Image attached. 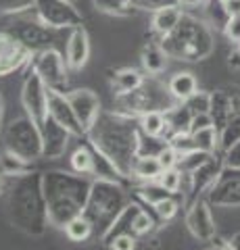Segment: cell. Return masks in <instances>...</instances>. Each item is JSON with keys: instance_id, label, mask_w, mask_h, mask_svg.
I'll list each match as a JSON object with an SVG mask.
<instances>
[{"instance_id": "ab89813d", "label": "cell", "mask_w": 240, "mask_h": 250, "mask_svg": "<svg viewBox=\"0 0 240 250\" xmlns=\"http://www.w3.org/2000/svg\"><path fill=\"white\" fill-rule=\"evenodd\" d=\"M226 36L232 44H240V15H230L226 21Z\"/></svg>"}, {"instance_id": "f35d334b", "label": "cell", "mask_w": 240, "mask_h": 250, "mask_svg": "<svg viewBox=\"0 0 240 250\" xmlns=\"http://www.w3.org/2000/svg\"><path fill=\"white\" fill-rule=\"evenodd\" d=\"M107 246L111 250H136V236H131V233H121V236L113 238Z\"/></svg>"}, {"instance_id": "e0dca14e", "label": "cell", "mask_w": 240, "mask_h": 250, "mask_svg": "<svg viewBox=\"0 0 240 250\" xmlns=\"http://www.w3.org/2000/svg\"><path fill=\"white\" fill-rule=\"evenodd\" d=\"M192 117H195V113L190 111V106L186 104V103H180V104H175V106H169L167 111H165L169 136L182 134V131H190Z\"/></svg>"}, {"instance_id": "4dcf8cb0", "label": "cell", "mask_w": 240, "mask_h": 250, "mask_svg": "<svg viewBox=\"0 0 240 250\" xmlns=\"http://www.w3.org/2000/svg\"><path fill=\"white\" fill-rule=\"evenodd\" d=\"M138 196L144 200V205H149L153 208L157 202H161L167 196H174V194H169L159 182H144L140 188H138Z\"/></svg>"}, {"instance_id": "484cf974", "label": "cell", "mask_w": 240, "mask_h": 250, "mask_svg": "<svg viewBox=\"0 0 240 250\" xmlns=\"http://www.w3.org/2000/svg\"><path fill=\"white\" fill-rule=\"evenodd\" d=\"M213 154L215 152H205V150H198V148H196V150H192L188 154H182L180 156V161H177V169H180L186 177H190L196 169L203 167Z\"/></svg>"}, {"instance_id": "ba28073f", "label": "cell", "mask_w": 240, "mask_h": 250, "mask_svg": "<svg viewBox=\"0 0 240 250\" xmlns=\"http://www.w3.org/2000/svg\"><path fill=\"white\" fill-rule=\"evenodd\" d=\"M186 225H188L190 233L200 242H211L218 236V225L211 213V202L205 196L192 200V205L186 213Z\"/></svg>"}, {"instance_id": "ee69618b", "label": "cell", "mask_w": 240, "mask_h": 250, "mask_svg": "<svg viewBox=\"0 0 240 250\" xmlns=\"http://www.w3.org/2000/svg\"><path fill=\"white\" fill-rule=\"evenodd\" d=\"M230 244L234 246L236 250H240V231H238V233H234V236L230 238Z\"/></svg>"}, {"instance_id": "d6a6232c", "label": "cell", "mask_w": 240, "mask_h": 250, "mask_svg": "<svg viewBox=\"0 0 240 250\" xmlns=\"http://www.w3.org/2000/svg\"><path fill=\"white\" fill-rule=\"evenodd\" d=\"M154 225H157V219H154L146 208H138L136 215H134V223H131V231H134L136 238L140 236H146V233H151L154 229Z\"/></svg>"}, {"instance_id": "d4e9b609", "label": "cell", "mask_w": 240, "mask_h": 250, "mask_svg": "<svg viewBox=\"0 0 240 250\" xmlns=\"http://www.w3.org/2000/svg\"><path fill=\"white\" fill-rule=\"evenodd\" d=\"M192 140L198 150H205V152H215V150H221L219 146V131L215 125H209V127H203L198 131H190Z\"/></svg>"}, {"instance_id": "1f68e13d", "label": "cell", "mask_w": 240, "mask_h": 250, "mask_svg": "<svg viewBox=\"0 0 240 250\" xmlns=\"http://www.w3.org/2000/svg\"><path fill=\"white\" fill-rule=\"evenodd\" d=\"M142 62H144L146 71L157 75L165 69V52L157 48V46H149V48H144V52H142Z\"/></svg>"}, {"instance_id": "277c9868", "label": "cell", "mask_w": 240, "mask_h": 250, "mask_svg": "<svg viewBox=\"0 0 240 250\" xmlns=\"http://www.w3.org/2000/svg\"><path fill=\"white\" fill-rule=\"evenodd\" d=\"M130 205L128 192L121 182H109V179H92V188L84 207L86 215L94 231L103 238V233L113 225V221L121 215V210Z\"/></svg>"}, {"instance_id": "7bdbcfd3", "label": "cell", "mask_w": 240, "mask_h": 250, "mask_svg": "<svg viewBox=\"0 0 240 250\" xmlns=\"http://www.w3.org/2000/svg\"><path fill=\"white\" fill-rule=\"evenodd\" d=\"M223 6H226L228 17L230 15H240V0H228V2H223Z\"/></svg>"}, {"instance_id": "9c48e42d", "label": "cell", "mask_w": 240, "mask_h": 250, "mask_svg": "<svg viewBox=\"0 0 240 250\" xmlns=\"http://www.w3.org/2000/svg\"><path fill=\"white\" fill-rule=\"evenodd\" d=\"M69 103H71L73 111H75V117L80 125L84 127V134H88V131L94 127L96 119L100 117V100L98 96L92 90L84 88V90H73L67 94Z\"/></svg>"}, {"instance_id": "5bb4252c", "label": "cell", "mask_w": 240, "mask_h": 250, "mask_svg": "<svg viewBox=\"0 0 240 250\" xmlns=\"http://www.w3.org/2000/svg\"><path fill=\"white\" fill-rule=\"evenodd\" d=\"M90 57V40L84 27H73L67 40V65L71 69H82Z\"/></svg>"}, {"instance_id": "681fc988", "label": "cell", "mask_w": 240, "mask_h": 250, "mask_svg": "<svg viewBox=\"0 0 240 250\" xmlns=\"http://www.w3.org/2000/svg\"><path fill=\"white\" fill-rule=\"evenodd\" d=\"M0 115H2V111H0Z\"/></svg>"}, {"instance_id": "52a82bcc", "label": "cell", "mask_w": 240, "mask_h": 250, "mask_svg": "<svg viewBox=\"0 0 240 250\" xmlns=\"http://www.w3.org/2000/svg\"><path fill=\"white\" fill-rule=\"evenodd\" d=\"M48 92L50 88L44 83V80L36 71L23 83V94H21L23 106L27 111V117L38 125L48 117Z\"/></svg>"}, {"instance_id": "4fadbf2b", "label": "cell", "mask_w": 240, "mask_h": 250, "mask_svg": "<svg viewBox=\"0 0 240 250\" xmlns=\"http://www.w3.org/2000/svg\"><path fill=\"white\" fill-rule=\"evenodd\" d=\"M223 156L219 159V156H211L207 163L200 169H196L195 173H192L190 177H188V182H190V190H188V194H192V198H200L203 194H207V190L213 186V182L218 179V175H219V171L223 169ZM186 177V175H184Z\"/></svg>"}, {"instance_id": "7402d4cb", "label": "cell", "mask_w": 240, "mask_h": 250, "mask_svg": "<svg viewBox=\"0 0 240 250\" xmlns=\"http://www.w3.org/2000/svg\"><path fill=\"white\" fill-rule=\"evenodd\" d=\"M23 59H25V52L17 44L9 40V38H0V73L17 69L23 62Z\"/></svg>"}, {"instance_id": "74e56055", "label": "cell", "mask_w": 240, "mask_h": 250, "mask_svg": "<svg viewBox=\"0 0 240 250\" xmlns=\"http://www.w3.org/2000/svg\"><path fill=\"white\" fill-rule=\"evenodd\" d=\"M159 163H161V167L163 169H172V167H177V161H180V154L175 152V148L169 144V146H165L163 150L159 152Z\"/></svg>"}, {"instance_id": "4316f807", "label": "cell", "mask_w": 240, "mask_h": 250, "mask_svg": "<svg viewBox=\"0 0 240 250\" xmlns=\"http://www.w3.org/2000/svg\"><path fill=\"white\" fill-rule=\"evenodd\" d=\"M169 146V138L163 136H146L140 131L138 136V152L136 156H159V152Z\"/></svg>"}, {"instance_id": "44dd1931", "label": "cell", "mask_w": 240, "mask_h": 250, "mask_svg": "<svg viewBox=\"0 0 240 250\" xmlns=\"http://www.w3.org/2000/svg\"><path fill=\"white\" fill-rule=\"evenodd\" d=\"M138 129L146 136H165L169 138L167 119L163 111H146L138 117Z\"/></svg>"}, {"instance_id": "c3c4849f", "label": "cell", "mask_w": 240, "mask_h": 250, "mask_svg": "<svg viewBox=\"0 0 240 250\" xmlns=\"http://www.w3.org/2000/svg\"><path fill=\"white\" fill-rule=\"evenodd\" d=\"M223 2H228V0H223Z\"/></svg>"}, {"instance_id": "9a60e30c", "label": "cell", "mask_w": 240, "mask_h": 250, "mask_svg": "<svg viewBox=\"0 0 240 250\" xmlns=\"http://www.w3.org/2000/svg\"><path fill=\"white\" fill-rule=\"evenodd\" d=\"M92 177L94 179H109V182H121V179H126L109 156L94 146H92Z\"/></svg>"}, {"instance_id": "ac0fdd59", "label": "cell", "mask_w": 240, "mask_h": 250, "mask_svg": "<svg viewBox=\"0 0 240 250\" xmlns=\"http://www.w3.org/2000/svg\"><path fill=\"white\" fill-rule=\"evenodd\" d=\"M180 23H182V11L177 9L175 4L161 6V9L154 13V17H153L154 31H159V34H163V36L174 34V31L180 27Z\"/></svg>"}, {"instance_id": "8fae6325", "label": "cell", "mask_w": 240, "mask_h": 250, "mask_svg": "<svg viewBox=\"0 0 240 250\" xmlns=\"http://www.w3.org/2000/svg\"><path fill=\"white\" fill-rule=\"evenodd\" d=\"M48 115L59 125H63L67 131H71V136H86L84 134V127L80 125V121H77L75 111H73L71 103H69L67 94L59 92V90L48 92Z\"/></svg>"}, {"instance_id": "7dc6e473", "label": "cell", "mask_w": 240, "mask_h": 250, "mask_svg": "<svg viewBox=\"0 0 240 250\" xmlns=\"http://www.w3.org/2000/svg\"><path fill=\"white\" fill-rule=\"evenodd\" d=\"M205 250H219V246H213V248H205Z\"/></svg>"}, {"instance_id": "d590c367", "label": "cell", "mask_w": 240, "mask_h": 250, "mask_svg": "<svg viewBox=\"0 0 240 250\" xmlns=\"http://www.w3.org/2000/svg\"><path fill=\"white\" fill-rule=\"evenodd\" d=\"M169 144H172L175 148V152L177 154H188L192 150H196V144H195V140H192V134L190 131H182V134H174V136H169Z\"/></svg>"}, {"instance_id": "d6986e66", "label": "cell", "mask_w": 240, "mask_h": 250, "mask_svg": "<svg viewBox=\"0 0 240 250\" xmlns=\"http://www.w3.org/2000/svg\"><path fill=\"white\" fill-rule=\"evenodd\" d=\"M27 173H32V161L23 159V156L4 148V152L0 154V175L15 179V177H21Z\"/></svg>"}, {"instance_id": "603a6c76", "label": "cell", "mask_w": 240, "mask_h": 250, "mask_svg": "<svg viewBox=\"0 0 240 250\" xmlns=\"http://www.w3.org/2000/svg\"><path fill=\"white\" fill-rule=\"evenodd\" d=\"M163 173V167L157 156H136L131 175L142 179V182H157L159 175Z\"/></svg>"}, {"instance_id": "bcb514c9", "label": "cell", "mask_w": 240, "mask_h": 250, "mask_svg": "<svg viewBox=\"0 0 240 250\" xmlns=\"http://www.w3.org/2000/svg\"><path fill=\"white\" fill-rule=\"evenodd\" d=\"M219 250H236V248H234V246H232V244H230V242H226V244H221V246H219Z\"/></svg>"}, {"instance_id": "b9f144b4", "label": "cell", "mask_w": 240, "mask_h": 250, "mask_svg": "<svg viewBox=\"0 0 240 250\" xmlns=\"http://www.w3.org/2000/svg\"><path fill=\"white\" fill-rule=\"evenodd\" d=\"M223 163H226V165H232V167H238L240 169V142L232 146L230 150L223 152Z\"/></svg>"}, {"instance_id": "3957f363", "label": "cell", "mask_w": 240, "mask_h": 250, "mask_svg": "<svg viewBox=\"0 0 240 250\" xmlns=\"http://www.w3.org/2000/svg\"><path fill=\"white\" fill-rule=\"evenodd\" d=\"M90 144L103 150L121 171L123 177H131L136 152H138V136L140 129L134 121L119 115H103L96 119L94 127L88 134Z\"/></svg>"}, {"instance_id": "8992f818", "label": "cell", "mask_w": 240, "mask_h": 250, "mask_svg": "<svg viewBox=\"0 0 240 250\" xmlns=\"http://www.w3.org/2000/svg\"><path fill=\"white\" fill-rule=\"evenodd\" d=\"M205 198L211 202V207H226V208L240 207V169L232 165H223L218 179L207 190Z\"/></svg>"}, {"instance_id": "f1b7e54d", "label": "cell", "mask_w": 240, "mask_h": 250, "mask_svg": "<svg viewBox=\"0 0 240 250\" xmlns=\"http://www.w3.org/2000/svg\"><path fill=\"white\" fill-rule=\"evenodd\" d=\"M140 85H142V75L134 71V69H123V71L115 75V90H117L121 96L136 92Z\"/></svg>"}, {"instance_id": "ffe728a7", "label": "cell", "mask_w": 240, "mask_h": 250, "mask_svg": "<svg viewBox=\"0 0 240 250\" xmlns=\"http://www.w3.org/2000/svg\"><path fill=\"white\" fill-rule=\"evenodd\" d=\"M138 208H140V207L134 205V202H130V205L121 210V215L115 219L113 225L103 233V238H100V240L105 242V246L109 244L113 238L121 236V233H131V236H134V231H131V223H134V215H136V210H138Z\"/></svg>"}, {"instance_id": "f546056e", "label": "cell", "mask_w": 240, "mask_h": 250, "mask_svg": "<svg viewBox=\"0 0 240 250\" xmlns=\"http://www.w3.org/2000/svg\"><path fill=\"white\" fill-rule=\"evenodd\" d=\"M71 169L80 175H92V146H77L71 154Z\"/></svg>"}, {"instance_id": "8d00e7d4", "label": "cell", "mask_w": 240, "mask_h": 250, "mask_svg": "<svg viewBox=\"0 0 240 250\" xmlns=\"http://www.w3.org/2000/svg\"><path fill=\"white\" fill-rule=\"evenodd\" d=\"M186 104L190 106V111L198 115V113H209L211 111V94H203V92H196L192 98L186 100Z\"/></svg>"}, {"instance_id": "83f0119b", "label": "cell", "mask_w": 240, "mask_h": 250, "mask_svg": "<svg viewBox=\"0 0 240 250\" xmlns=\"http://www.w3.org/2000/svg\"><path fill=\"white\" fill-rule=\"evenodd\" d=\"M238 142H240V111L219 129V146H221V152L230 150V148L234 146V144H238Z\"/></svg>"}, {"instance_id": "f6af8a7d", "label": "cell", "mask_w": 240, "mask_h": 250, "mask_svg": "<svg viewBox=\"0 0 240 250\" xmlns=\"http://www.w3.org/2000/svg\"><path fill=\"white\" fill-rule=\"evenodd\" d=\"M177 4H184V6H195L198 2H203V0H175Z\"/></svg>"}, {"instance_id": "2e32d148", "label": "cell", "mask_w": 240, "mask_h": 250, "mask_svg": "<svg viewBox=\"0 0 240 250\" xmlns=\"http://www.w3.org/2000/svg\"><path fill=\"white\" fill-rule=\"evenodd\" d=\"M167 90H169V96H174L177 103H186V100L192 98L198 92L196 77L192 75V73H188V71L175 73L172 80H169Z\"/></svg>"}, {"instance_id": "836d02e7", "label": "cell", "mask_w": 240, "mask_h": 250, "mask_svg": "<svg viewBox=\"0 0 240 250\" xmlns=\"http://www.w3.org/2000/svg\"><path fill=\"white\" fill-rule=\"evenodd\" d=\"M157 182L165 188L169 194H180L182 190V184H184V173L177 167H172V169H163V173L159 175Z\"/></svg>"}, {"instance_id": "60d3db41", "label": "cell", "mask_w": 240, "mask_h": 250, "mask_svg": "<svg viewBox=\"0 0 240 250\" xmlns=\"http://www.w3.org/2000/svg\"><path fill=\"white\" fill-rule=\"evenodd\" d=\"M209 125H213V117L209 113H198L192 117V125H190V131H198L203 127H209Z\"/></svg>"}, {"instance_id": "30bf717a", "label": "cell", "mask_w": 240, "mask_h": 250, "mask_svg": "<svg viewBox=\"0 0 240 250\" xmlns=\"http://www.w3.org/2000/svg\"><path fill=\"white\" fill-rule=\"evenodd\" d=\"M40 134H42L44 159H61L67 152L71 131H67L63 125H59L50 115L40 123Z\"/></svg>"}, {"instance_id": "7c38bea8", "label": "cell", "mask_w": 240, "mask_h": 250, "mask_svg": "<svg viewBox=\"0 0 240 250\" xmlns=\"http://www.w3.org/2000/svg\"><path fill=\"white\" fill-rule=\"evenodd\" d=\"M34 71L42 77L44 83L48 85L50 90H59L61 92V85H63L65 80H67L63 59H61L59 52H55V50H44L42 54H38Z\"/></svg>"}, {"instance_id": "6da1fadb", "label": "cell", "mask_w": 240, "mask_h": 250, "mask_svg": "<svg viewBox=\"0 0 240 250\" xmlns=\"http://www.w3.org/2000/svg\"><path fill=\"white\" fill-rule=\"evenodd\" d=\"M9 219L17 229L27 236H42L48 228V202H46L42 173L15 177L6 200Z\"/></svg>"}, {"instance_id": "7a4b0ae2", "label": "cell", "mask_w": 240, "mask_h": 250, "mask_svg": "<svg viewBox=\"0 0 240 250\" xmlns=\"http://www.w3.org/2000/svg\"><path fill=\"white\" fill-rule=\"evenodd\" d=\"M42 186L48 202V223L57 229H65L71 219L84 213L92 179L75 171H48L42 173Z\"/></svg>"}, {"instance_id": "5b68a950", "label": "cell", "mask_w": 240, "mask_h": 250, "mask_svg": "<svg viewBox=\"0 0 240 250\" xmlns=\"http://www.w3.org/2000/svg\"><path fill=\"white\" fill-rule=\"evenodd\" d=\"M2 142L4 148L15 154L23 156L27 161H38L42 152V134H40V125L32 121L29 117L23 119H15L6 125L4 134H2Z\"/></svg>"}, {"instance_id": "e575fe53", "label": "cell", "mask_w": 240, "mask_h": 250, "mask_svg": "<svg viewBox=\"0 0 240 250\" xmlns=\"http://www.w3.org/2000/svg\"><path fill=\"white\" fill-rule=\"evenodd\" d=\"M177 208H180V202L175 200V194H174V196L163 198L161 202H157V205L153 207L154 217L161 219V221H169V219H174L177 215Z\"/></svg>"}, {"instance_id": "cb8c5ba5", "label": "cell", "mask_w": 240, "mask_h": 250, "mask_svg": "<svg viewBox=\"0 0 240 250\" xmlns=\"http://www.w3.org/2000/svg\"><path fill=\"white\" fill-rule=\"evenodd\" d=\"M94 225L86 215H77L75 219H71L67 225H65V236L71 240V242H86L94 236Z\"/></svg>"}]
</instances>
